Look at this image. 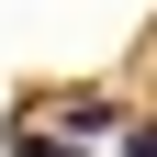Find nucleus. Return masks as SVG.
I'll list each match as a JSON object with an SVG mask.
<instances>
[{
  "mask_svg": "<svg viewBox=\"0 0 157 157\" xmlns=\"http://www.w3.org/2000/svg\"><path fill=\"white\" fill-rule=\"evenodd\" d=\"M67 135H124V112H112L101 90H78V101H67Z\"/></svg>",
  "mask_w": 157,
  "mask_h": 157,
  "instance_id": "nucleus-1",
  "label": "nucleus"
},
{
  "mask_svg": "<svg viewBox=\"0 0 157 157\" xmlns=\"http://www.w3.org/2000/svg\"><path fill=\"white\" fill-rule=\"evenodd\" d=\"M11 157H78L67 135H11Z\"/></svg>",
  "mask_w": 157,
  "mask_h": 157,
  "instance_id": "nucleus-2",
  "label": "nucleus"
},
{
  "mask_svg": "<svg viewBox=\"0 0 157 157\" xmlns=\"http://www.w3.org/2000/svg\"><path fill=\"white\" fill-rule=\"evenodd\" d=\"M124 157H157V112H146V124H124Z\"/></svg>",
  "mask_w": 157,
  "mask_h": 157,
  "instance_id": "nucleus-3",
  "label": "nucleus"
}]
</instances>
